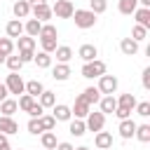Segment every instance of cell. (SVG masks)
<instances>
[{"instance_id": "28", "label": "cell", "mask_w": 150, "mask_h": 150, "mask_svg": "<svg viewBox=\"0 0 150 150\" xmlns=\"http://www.w3.org/2000/svg\"><path fill=\"white\" fill-rule=\"evenodd\" d=\"M16 47H19V52H35V38L21 35V38H16Z\"/></svg>"}, {"instance_id": "2", "label": "cell", "mask_w": 150, "mask_h": 150, "mask_svg": "<svg viewBox=\"0 0 150 150\" xmlns=\"http://www.w3.org/2000/svg\"><path fill=\"white\" fill-rule=\"evenodd\" d=\"M82 77H87V80H98L101 75H105V63L101 61V59H94V61H89V63H82Z\"/></svg>"}, {"instance_id": "23", "label": "cell", "mask_w": 150, "mask_h": 150, "mask_svg": "<svg viewBox=\"0 0 150 150\" xmlns=\"http://www.w3.org/2000/svg\"><path fill=\"white\" fill-rule=\"evenodd\" d=\"M117 9H120V14L131 16V14L138 9V0H120V2H117Z\"/></svg>"}, {"instance_id": "18", "label": "cell", "mask_w": 150, "mask_h": 150, "mask_svg": "<svg viewBox=\"0 0 150 150\" xmlns=\"http://www.w3.org/2000/svg\"><path fill=\"white\" fill-rule=\"evenodd\" d=\"M98 108H101L98 112H103V115H112L115 108H117V98H115V96H101Z\"/></svg>"}, {"instance_id": "39", "label": "cell", "mask_w": 150, "mask_h": 150, "mask_svg": "<svg viewBox=\"0 0 150 150\" xmlns=\"http://www.w3.org/2000/svg\"><path fill=\"white\" fill-rule=\"evenodd\" d=\"M12 52H14V40H9V38H0V54L9 56Z\"/></svg>"}, {"instance_id": "35", "label": "cell", "mask_w": 150, "mask_h": 150, "mask_svg": "<svg viewBox=\"0 0 150 150\" xmlns=\"http://www.w3.org/2000/svg\"><path fill=\"white\" fill-rule=\"evenodd\" d=\"M38 122H40V129L42 131H54V127H56V120L52 115H40Z\"/></svg>"}, {"instance_id": "33", "label": "cell", "mask_w": 150, "mask_h": 150, "mask_svg": "<svg viewBox=\"0 0 150 150\" xmlns=\"http://www.w3.org/2000/svg\"><path fill=\"white\" fill-rule=\"evenodd\" d=\"M134 138H138L141 143H150V124H136Z\"/></svg>"}, {"instance_id": "51", "label": "cell", "mask_w": 150, "mask_h": 150, "mask_svg": "<svg viewBox=\"0 0 150 150\" xmlns=\"http://www.w3.org/2000/svg\"><path fill=\"white\" fill-rule=\"evenodd\" d=\"M138 7H148L150 9V0H138Z\"/></svg>"}, {"instance_id": "42", "label": "cell", "mask_w": 150, "mask_h": 150, "mask_svg": "<svg viewBox=\"0 0 150 150\" xmlns=\"http://www.w3.org/2000/svg\"><path fill=\"white\" fill-rule=\"evenodd\" d=\"M131 112H134V110H129V108H122V105H117L112 115H115L117 120H129V117H131Z\"/></svg>"}, {"instance_id": "48", "label": "cell", "mask_w": 150, "mask_h": 150, "mask_svg": "<svg viewBox=\"0 0 150 150\" xmlns=\"http://www.w3.org/2000/svg\"><path fill=\"white\" fill-rule=\"evenodd\" d=\"M0 150H12V145H9V138H7L5 134H0Z\"/></svg>"}, {"instance_id": "38", "label": "cell", "mask_w": 150, "mask_h": 150, "mask_svg": "<svg viewBox=\"0 0 150 150\" xmlns=\"http://www.w3.org/2000/svg\"><path fill=\"white\" fill-rule=\"evenodd\" d=\"M35 103V98L33 96H28V94H21L19 96V101H16V105H19V110H23V112H28V108Z\"/></svg>"}, {"instance_id": "25", "label": "cell", "mask_w": 150, "mask_h": 150, "mask_svg": "<svg viewBox=\"0 0 150 150\" xmlns=\"http://www.w3.org/2000/svg\"><path fill=\"white\" fill-rule=\"evenodd\" d=\"M16 110H19V105H16V101H14V98H9V96L0 103V112H2V117H12Z\"/></svg>"}, {"instance_id": "4", "label": "cell", "mask_w": 150, "mask_h": 150, "mask_svg": "<svg viewBox=\"0 0 150 150\" xmlns=\"http://www.w3.org/2000/svg\"><path fill=\"white\" fill-rule=\"evenodd\" d=\"M2 84L7 87L9 94H23V91H26V82H23V77H21L19 73H9Z\"/></svg>"}, {"instance_id": "30", "label": "cell", "mask_w": 150, "mask_h": 150, "mask_svg": "<svg viewBox=\"0 0 150 150\" xmlns=\"http://www.w3.org/2000/svg\"><path fill=\"white\" fill-rule=\"evenodd\" d=\"M68 131H70V136H84L87 134V127H84V120H70V124H68Z\"/></svg>"}, {"instance_id": "50", "label": "cell", "mask_w": 150, "mask_h": 150, "mask_svg": "<svg viewBox=\"0 0 150 150\" xmlns=\"http://www.w3.org/2000/svg\"><path fill=\"white\" fill-rule=\"evenodd\" d=\"M30 7H40V5H47V0H28Z\"/></svg>"}, {"instance_id": "24", "label": "cell", "mask_w": 150, "mask_h": 150, "mask_svg": "<svg viewBox=\"0 0 150 150\" xmlns=\"http://www.w3.org/2000/svg\"><path fill=\"white\" fill-rule=\"evenodd\" d=\"M42 91H45V87H42V82H40V80H28V82H26V91H23V94H28V96L38 98Z\"/></svg>"}, {"instance_id": "9", "label": "cell", "mask_w": 150, "mask_h": 150, "mask_svg": "<svg viewBox=\"0 0 150 150\" xmlns=\"http://www.w3.org/2000/svg\"><path fill=\"white\" fill-rule=\"evenodd\" d=\"M30 14H33V19H38L40 23H49V19L54 16V14H52V7H49V5H40V7H30Z\"/></svg>"}, {"instance_id": "14", "label": "cell", "mask_w": 150, "mask_h": 150, "mask_svg": "<svg viewBox=\"0 0 150 150\" xmlns=\"http://www.w3.org/2000/svg\"><path fill=\"white\" fill-rule=\"evenodd\" d=\"M12 12H14V19H28V14H30V5H28V0H16L14 5H12Z\"/></svg>"}, {"instance_id": "15", "label": "cell", "mask_w": 150, "mask_h": 150, "mask_svg": "<svg viewBox=\"0 0 150 150\" xmlns=\"http://www.w3.org/2000/svg\"><path fill=\"white\" fill-rule=\"evenodd\" d=\"M70 75H73V73H70V66H68V63H56V66L52 68V77H54L56 82H66Z\"/></svg>"}, {"instance_id": "45", "label": "cell", "mask_w": 150, "mask_h": 150, "mask_svg": "<svg viewBox=\"0 0 150 150\" xmlns=\"http://www.w3.org/2000/svg\"><path fill=\"white\" fill-rule=\"evenodd\" d=\"M141 82H143V89H150V68H143V77H141Z\"/></svg>"}, {"instance_id": "31", "label": "cell", "mask_w": 150, "mask_h": 150, "mask_svg": "<svg viewBox=\"0 0 150 150\" xmlns=\"http://www.w3.org/2000/svg\"><path fill=\"white\" fill-rule=\"evenodd\" d=\"M38 98H40L38 103H40L42 108H54V105H56V96H54V91H49V89H45Z\"/></svg>"}, {"instance_id": "3", "label": "cell", "mask_w": 150, "mask_h": 150, "mask_svg": "<svg viewBox=\"0 0 150 150\" xmlns=\"http://www.w3.org/2000/svg\"><path fill=\"white\" fill-rule=\"evenodd\" d=\"M117 87H120V80H117L115 75H108V73H105V75L98 77V87H96V89H98L103 96H112V94L117 91Z\"/></svg>"}, {"instance_id": "10", "label": "cell", "mask_w": 150, "mask_h": 150, "mask_svg": "<svg viewBox=\"0 0 150 150\" xmlns=\"http://www.w3.org/2000/svg\"><path fill=\"white\" fill-rule=\"evenodd\" d=\"M5 33H7V38H9V40H16V38H21V35H23V21H19V19H12V21H7V26H5Z\"/></svg>"}, {"instance_id": "37", "label": "cell", "mask_w": 150, "mask_h": 150, "mask_svg": "<svg viewBox=\"0 0 150 150\" xmlns=\"http://www.w3.org/2000/svg\"><path fill=\"white\" fill-rule=\"evenodd\" d=\"M145 38H148V28H143V26L136 23V26L131 28V40H134V42H143Z\"/></svg>"}, {"instance_id": "43", "label": "cell", "mask_w": 150, "mask_h": 150, "mask_svg": "<svg viewBox=\"0 0 150 150\" xmlns=\"http://www.w3.org/2000/svg\"><path fill=\"white\" fill-rule=\"evenodd\" d=\"M40 45H42V52H47V54H54V49L59 47L56 40H40Z\"/></svg>"}, {"instance_id": "17", "label": "cell", "mask_w": 150, "mask_h": 150, "mask_svg": "<svg viewBox=\"0 0 150 150\" xmlns=\"http://www.w3.org/2000/svg\"><path fill=\"white\" fill-rule=\"evenodd\" d=\"M120 52L124 56H136L138 54V42H134L131 38H122L120 40Z\"/></svg>"}, {"instance_id": "34", "label": "cell", "mask_w": 150, "mask_h": 150, "mask_svg": "<svg viewBox=\"0 0 150 150\" xmlns=\"http://www.w3.org/2000/svg\"><path fill=\"white\" fill-rule=\"evenodd\" d=\"M5 63H7V68H9V73H19V70L23 68V61H21L19 56H14V54H9V56L5 59Z\"/></svg>"}, {"instance_id": "7", "label": "cell", "mask_w": 150, "mask_h": 150, "mask_svg": "<svg viewBox=\"0 0 150 150\" xmlns=\"http://www.w3.org/2000/svg\"><path fill=\"white\" fill-rule=\"evenodd\" d=\"M70 112L75 115V120H84V117L91 112V105H89L82 96H77V98H75V103H73V108H70Z\"/></svg>"}, {"instance_id": "8", "label": "cell", "mask_w": 150, "mask_h": 150, "mask_svg": "<svg viewBox=\"0 0 150 150\" xmlns=\"http://www.w3.org/2000/svg\"><path fill=\"white\" fill-rule=\"evenodd\" d=\"M94 145H96V150H110L112 148V134L110 131H96Z\"/></svg>"}, {"instance_id": "20", "label": "cell", "mask_w": 150, "mask_h": 150, "mask_svg": "<svg viewBox=\"0 0 150 150\" xmlns=\"http://www.w3.org/2000/svg\"><path fill=\"white\" fill-rule=\"evenodd\" d=\"M134 19H136V23H138V26L150 28V9H148V7H138V9L134 12Z\"/></svg>"}, {"instance_id": "19", "label": "cell", "mask_w": 150, "mask_h": 150, "mask_svg": "<svg viewBox=\"0 0 150 150\" xmlns=\"http://www.w3.org/2000/svg\"><path fill=\"white\" fill-rule=\"evenodd\" d=\"M40 30H42V23H40L38 19H28V21L23 23V35H28V38H38Z\"/></svg>"}, {"instance_id": "53", "label": "cell", "mask_w": 150, "mask_h": 150, "mask_svg": "<svg viewBox=\"0 0 150 150\" xmlns=\"http://www.w3.org/2000/svg\"><path fill=\"white\" fill-rule=\"evenodd\" d=\"M75 150H89V148H87V145H80V148H75Z\"/></svg>"}, {"instance_id": "40", "label": "cell", "mask_w": 150, "mask_h": 150, "mask_svg": "<svg viewBox=\"0 0 150 150\" xmlns=\"http://www.w3.org/2000/svg\"><path fill=\"white\" fill-rule=\"evenodd\" d=\"M141 117H150V101H141V103H136V108H134Z\"/></svg>"}, {"instance_id": "41", "label": "cell", "mask_w": 150, "mask_h": 150, "mask_svg": "<svg viewBox=\"0 0 150 150\" xmlns=\"http://www.w3.org/2000/svg\"><path fill=\"white\" fill-rule=\"evenodd\" d=\"M28 134H33V136H40V134H45V131L40 129V122H38V117H30V120H28Z\"/></svg>"}, {"instance_id": "26", "label": "cell", "mask_w": 150, "mask_h": 150, "mask_svg": "<svg viewBox=\"0 0 150 150\" xmlns=\"http://www.w3.org/2000/svg\"><path fill=\"white\" fill-rule=\"evenodd\" d=\"M40 143H42V150H54L59 141H56L54 131H45V134H40Z\"/></svg>"}, {"instance_id": "5", "label": "cell", "mask_w": 150, "mask_h": 150, "mask_svg": "<svg viewBox=\"0 0 150 150\" xmlns=\"http://www.w3.org/2000/svg\"><path fill=\"white\" fill-rule=\"evenodd\" d=\"M73 12H75V7H73L70 0H56L54 7H52V14H54L56 19H70Z\"/></svg>"}, {"instance_id": "32", "label": "cell", "mask_w": 150, "mask_h": 150, "mask_svg": "<svg viewBox=\"0 0 150 150\" xmlns=\"http://www.w3.org/2000/svg\"><path fill=\"white\" fill-rule=\"evenodd\" d=\"M136 96L131 94V91H127V94H120V98H117V105H122V108H129V110H134L136 108Z\"/></svg>"}, {"instance_id": "36", "label": "cell", "mask_w": 150, "mask_h": 150, "mask_svg": "<svg viewBox=\"0 0 150 150\" xmlns=\"http://www.w3.org/2000/svg\"><path fill=\"white\" fill-rule=\"evenodd\" d=\"M108 9V0H89V12H94L96 16L103 14Z\"/></svg>"}, {"instance_id": "1", "label": "cell", "mask_w": 150, "mask_h": 150, "mask_svg": "<svg viewBox=\"0 0 150 150\" xmlns=\"http://www.w3.org/2000/svg\"><path fill=\"white\" fill-rule=\"evenodd\" d=\"M70 19H73V21H75V26H77V28H82V30H87V28H94V26H96V14H94V12H89V9H75Z\"/></svg>"}, {"instance_id": "47", "label": "cell", "mask_w": 150, "mask_h": 150, "mask_svg": "<svg viewBox=\"0 0 150 150\" xmlns=\"http://www.w3.org/2000/svg\"><path fill=\"white\" fill-rule=\"evenodd\" d=\"M54 150H75V145H73V143H68V141H59Z\"/></svg>"}, {"instance_id": "46", "label": "cell", "mask_w": 150, "mask_h": 150, "mask_svg": "<svg viewBox=\"0 0 150 150\" xmlns=\"http://www.w3.org/2000/svg\"><path fill=\"white\" fill-rule=\"evenodd\" d=\"M33 56H35V52H19V59H21L23 63H30Z\"/></svg>"}, {"instance_id": "27", "label": "cell", "mask_w": 150, "mask_h": 150, "mask_svg": "<svg viewBox=\"0 0 150 150\" xmlns=\"http://www.w3.org/2000/svg\"><path fill=\"white\" fill-rule=\"evenodd\" d=\"M38 38H40V40H56V38H59V30H56L54 23H42V30H40Z\"/></svg>"}, {"instance_id": "16", "label": "cell", "mask_w": 150, "mask_h": 150, "mask_svg": "<svg viewBox=\"0 0 150 150\" xmlns=\"http://www.w3.org/2000/svg\"><path fill=\"white\" fill-rule=\"evenodd\" d=\"M16 131H19L16 120H14V117H2V115H0V134L12 136V134H16Z\"/></svg>"}, {"instance_id": "13", "label": "cell", "mask_w": 150, "mask_h": 150, "mask_svg": "<svg viewBox=\"0 0 150 150\" xmlns=\"http://www.w3.org/2000/svg\"><path fill=\"white\" fill-rule=\"evenodd\" d=\"M117 131H120V136H122L124 141H129V138H134V134H136V122H134L131 117H129V120H120Z\"/></svg>"}, {"instance_id": "21", "label": "cell", "mask_w": 150, "mask_h": 150, "mask_svg": "<svg viewBox=\"0 0 150 150\" xmlns=\"http://www.w3.org/2000/svg\"><path fill=\"white\" fill-rule=\"evenodd\" d=\"M54 56H56L59 63H68V61L73 59V49H70L68 45H59V47L54 49Z\"/></svg>"}, {"instance_id": "49", "label": "cell", "mask_w": 150, "mask_h": 150, "mask_svg": "<svg viewBox=\"0 0 150 150\" xmlns=\"http://www.w3.org/2000/svg\"><path fill=\"white\" fill-rule=\"evenodd\" d=\"M7 96H9V91H7V87H5L2 82H0V103H2V101H5Z\"/></svg>"}, {"instance_id": "52", "label": "cell", "mask_w": 150, "mask_h": 150, "mask_svg": "<svg viewBox=\"0 0 150 150\" xmlns=\"http://www.w3.org/2000/svg\"><path fill=\"white\" fill-rule=\"evenodd\" d=\"M5 59H7V56H5V54H0V63H5Z\"/></svg>"}, {"instance_id": "29", "label": "cell", "mask_w": 150, "mask_h": 150, "mask_svg": "<svg viewBox=\"0 0 150 150\" xmlns=\"http://www.w3.org/2000/svg\"><path fill=\"white\" fill-rule=\"evenodd\" d=\"M80 96H82V98H84L89 105H94V103H98V101H101V91H98L96 87H87V89H84Z\"/></svg>"}, {"instance_id": "12", "label": "cell", "mask_w": 150, "mask_h": 150, "mask_svg": "<svg viewBox=\"0 0 150 150\" xmlns=\"http://www.w3.org/2000/svg\"><path fill=\"white\" fill-rule=\"evenodd\" d=\"M52 117H54L56 122H70V117H73V112H70V105L56 103V105L52 108Z\"/></svg>"}, {"instance_id": "6", "label": "cell", "mask_w": 150, "mask_h": 150, "mask_svg": "<svg viewBox=\"0 0 150 150\" xmlns=\"http://www.w3.org/2000/svg\"><path fill=\"white\" fill-rule=\"evenodd\" d=\"M84 127H87V131H103V127H105V115H103V112H89V115L84 117Z\"/></svg>"}, {"instance_id": "44", "label": "cell", "mask_w": 150, "mask_h": 150, "mask_svg": "<svg viewBox=\"0 0 150 150\" xmlns=\"http://www.w3.org/2000/svg\"><path fill=\"white\" fill-rule=\"evenodd\" d=\"M28 115H30V117H40V115H45V108L38 103V98H35V103L28 108Z\"/></svg>"}, {"instance_id": "11", "label": "cell", "mask_w": 150, "mask_h": 150, "mask_svg": "<svg viewBox=\"0 0 150 150\" xmlns=\"http://www.w3.org/2000/svg\"><path fill=\"white\" fill-rule=\"evenodd\" d=\"M77 56H80L84 63H89V61H94V59L98 56V49H96V45H91V42H84V45L77 49Z\"/></svg>"}, {"instance_id": "22", "label": "cell", "mask_w": 150, "mask_h": 150, "mask_svg": "<svg viewBox=\"0 0 150 150\" xmlns=\"http://www.w3.org/2000/svg\"><path fill=\"white\" fill-rule=\"evenodd\" d=\"M33 63L38 66V68H42V70H47V68H52V54H47V52H38L35 56H33Z\"/></svg>"}]
</instances>
